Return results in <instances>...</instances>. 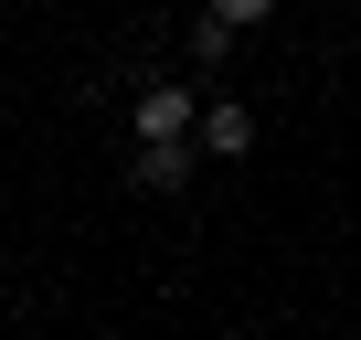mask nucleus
Instances as JSON below:
<instances>
[{
	"mask_svg": "<svg viewBox=\"0 0 361 340\" xmlns=\"http://www.w3.org/2000/svg\"><path fill=\"white\" fill-rule=\"evenodd\" d=\"M192 138H202L192 85H138V149H192Z\"/></svg>",
	"mask_w": 361,
	"mask_h": 340,
	"instance_id": "nucleus-1",
	"label": "nucleus"
},
{
	"mask_svg": "<svg viewBox=\"0 0 361 340\" xmlns=\"http://www.w3.org/2000/svg\"><path fill=\"white\" fill-rule=\"evenodd\" d=\"M245 149H255V107L213 96V107H202V159H245Z\"/></svg>",
	"mask_w": 361,
	"mask_h": 340,
	"instance_id": "nucleus-2",
	"label": "nucleus"
},
{
	"mask_svg": "<svg viewBox=\"0 0 361 340\" xmlns=\"http://www.w3.org/2000/svg\"><path fill=\"white\" fill-rule=\"evenodd\" d=\"M255 22H266V0H224V11H202V22H192V54H224V43H245Z\"/></svg>",
	"mask_w": 361,
	"mask_h": 340,
	"instance_id": "nucleus-3",
	"label": "nucleus"
},
{
	"mask_svg": "<svg viewBox=\"0 0 361 340\" xmlns=\"http://www.w3.org/2000/svg\"><path fill=\"white\" fill-rule=\"evenodd\" d=\"M192 170H202V138L192 149H138V192H180Z\"/></svg>",
	"mask_w": 361,
	"mask_h": 340,
	"instance_id": "nucleus-4",
	"label": "nucleus"
}]
</instances>
